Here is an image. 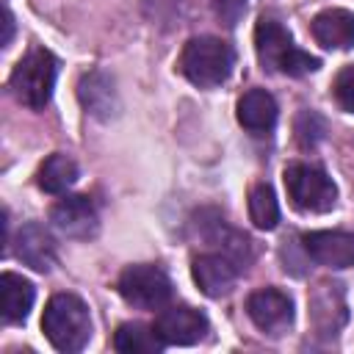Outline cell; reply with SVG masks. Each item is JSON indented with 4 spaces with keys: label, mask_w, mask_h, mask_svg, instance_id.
Wrapping results in <instances>:
<instances>
[{
    "label": "cell",
    "mask_w": 354,
    "mask_h": 354,
    "mask_svg": "<svg viewBox=\"0 0 354 354\" xmlns=\"http://www.w3.org/2000/svg\"><path fill=\"white\" fill-rule=\"evenodd\" d=\"M75 180H77V163L64 152H53L39 166V174H36L39 188L47 194H64Z\"/></svg>",
    "instance_id": "ac0fdd59"
},
{
    "label": "cell",
    "mask_w": 354,
    "mask_h": 354,
    "mask_svg": "<svg viewBox=\"0 0 354 354\" xmlns=\"http://www.w3.org/2000/svg\"><path fill=\"white\" fill-rule=\"evenodd\" d=\"M332 94L337 105L348 113H354V66H343L332 83Z\"/></svg>",
    "instance_id": "7402d4cb"
},
{
    "label": "cell",
    "mask_w": 354,
    "mask_h": 354,
    "mask_svg": "<svg viewBox=\"0 0 354 354\" xmlns=\"http://www.w3.org/2000/svg\"><path fill=\"white\" fill-rule=\"evenodd\" d=\"M41 329H44L47 340L53 343V348H58L64 354H75L91 337L88 307L75 293H55L44 307Z\"/></svg>",
    "instance_id": "7a4b0ae2"
},
{
    "label": "cell",
    "mask_w": 354,
    "mask_h": 354,
    "mask_svg": "<svg viewBox=\"0 0 354 354\" xmlns=\"http://www.w3.org/2000/svg\"><path fill=\"white\" fill-rule=\"evenodd\" d=\"M326 127H324V119L313 111H301L296 116V138L301 147H315L321 138H324Z\"/></svg>",
    "instance_id": "44dd1931"
},
{
    "label": "cell",
    "mask_w": 354,
    "mask_h": 354,
    "mask_svg": "<svg viewBox=\"0 0 354 354\" xmlns=\"http://www.w3.org/2000/svg\"><path fill=\"white\" fill-rule=\"evenodd\" d=\"M33 299H36V290L25 277L11 274V271L0 277V313L6 324L25 321L33 307Z\"/></svg>",
    "instance_id": "5bb4252c"
},
{
    "label": "cell",
    "mask_w": 354,
    "mask_h": 354,
    "mask_svg": "<svg viewBox=\"0 0 354 354\" xmlns=\"http://www.w3.org/2000/svg\"><path fill=\"white\" fill-rule=\"evenodd\" d=\"M155 332L166 346H194L205 337L207 318L188 304H177L155 318Z\"/></svg>",
    "instance_id": "52a82bcc"
},
{
    "label": "cell",
    "mask_w": 354,
    "mask_h": 354,
    "mask_svg": "<svg viewBox=\"0 0 354 354\" xmlns=\"http://www.w3.org/2000/svg\"><path fill=\"white\" fill-rule=\"evenodd\" d=\"M313 36L326 50L354 47V14L346 8H326L313 19Z\"/></svg>",
    "instance_id": "4fadbf2b"
},
{
    "label": "cell",
    "mask_w": 354,
    "mask_h": 354,
    "mask_svg": "<svg viewBox=\"0 0 354 354\" xmlns=\"http://www.w3.org/2000/svg\"><path fill=\"white\" fill-rule=\"evenodd\" d=\"M254 50L257 61L266 72H279L290 77H301L318 69V58L293 44V36L271 17H260L254 28Z\"/></svg>",
    "instance_id": "6da1fadb"
},
{
    "label": "cell",
    "mask_w": 354,
    "mask_h": 354,
    "mask_svg": "<svg viewBox=\"0 0 354 354\" xmlns=\"http://www.w3.org/2000/svg\"><path fill=\"white\" fill-rule=\"evenodd\" d=\"M238 122L254 133L263 136L277 124V102L266 88H252L238 100Z\"/></svg>",
    "instance_id": "9a60e30c"
},
{
    "label": "cell",
    "mask_w": 354,
    "mask_h": 354,
    "mask_svg": "<svg viewBox=\"0 0 354 354\" xmlns=\"http://www.w3.org/2000/svg\"><path fill=\"white\" fill-rule=\"evenodd\" d=\"M246 313L257 329L279 335L293 321V301L279 288H260L246 299Z\"/></svg>",
    "instance_id": "9c48e42d"
},
{
    "label": "cell",
    "mask_w": 354,
    "mask_h": 354,
    "mask_svg": "<svg viewBox=\"0 0 354 354\" xmlns=\"http://www.w3.org/2000/svg\"><path fill=\"white\" fill-rule=\"evenodd\" d=\"M310 310L315 324L324 332H335L340 326L337 318H346V304H343V290L337 282H321L318 290L310 299Z\"/></svg>",
    "instance_id": "e0dca14e"
},
{
    "label": "cell",
    "mask_w": 354,
    "mask_h": 354,
    "mask_svg": "<svg viewBox=\"0 0 354 354\" xmlns=\"http://www.w3.org/2000/svg\"><path fill=\"white\" fill-rule=\"evenodd\" d=\"M3 28H6V33H3V47H6L11 41V33H14V17L8 8H3Z\"/></svg>",
    "instance_id": "603a6c76"
},
{
    "label": "cell",
    "mask_w": 354,
    "mask_h": 354,
    "mask_svg": "<svg viewBox=\"0 0 354 354\" xmlns=\"http://www.w3.org/2000/svg\"><path fill=\"white\" fill-rule=\"evenodd\" d=\"M17 257L25 266H30L33 271L47 274L55 266V241H53V235L36 221L25 224L17 232Z\"/></svg>",
    "instance_id": "7c38bea8"
},
{
    "label": "cell",
    "mask_w": 354,
    "mask_h": 354,
    "mask_svg": "<svg viewBox=\"0 0 354 354\" xmlns=\"http://www.w3.org/2000/svg\"><path fill=\"white\" fill-rule=\"evenodd\" d=\"M194 282L210 299H221L232 290L238 268L227 254H199L194 260Z\"/></svg>",
    "instance_id": "8fae6325"
},
{
    "label": "cell",
    "mask_w": 354,
    "mask_h": 354,
    "mask_svg": "<svg viewBox=\"0 0 354 354\" xmlns=\"http://www.w3.org/2000/svg\"><path fill=\"white\" fill-rule=\"evenodd\" d=\"M232 64H235L232 47L216 36H196V39L185 41L180 61H177L185 80H191L199 88L221 86L230 77Z\"/></svg>",
    "instance_id": "3957f363"
},
{
    "label": "cell",
    "mask_w": 354,
    "mask_h": 354,
    "mask_svg": "<svg viewBox=\"0 0 354 354\" xmlns=\"http://www.w3.org/2000/svg\"><path fill=\"white\" fill-rule=\"evenodd\" d=\"M77 97H80L83 108L97 119H111L113 111H116L113 80L102 72H88L77 86Z\"/></svg>",
    "instance_id": "2e32d148"
},
{
    "label": "cell",
    "mask_w": 354,
    "mask_h": 354,
    "mask_svg": "<svg viewBox=\"0 0 354 354\" xmlns=\"http://www.w3.org/2000/svg\"><path fill=\"white\" fill-rule=\"evenodd\" d=\"M285 191L296 210L326 213L337 202V188L332 177L313 163H293L285 169Z\"/></svg>",
    "instance_id": "5b68a950"
},
{
    "label": "cell",
    "mask_w": 354,
    "mask_h": 354,
    "mask_svg": "<svg viewBox=\"0 0 354 354\" xmlns=\"http://www.w3.org/2000/svg\"><path fill=\"white\" fill-rule=\"evenodd\" d=\"M55 75H58L55 55L44 47H33L17 61L8 86H11V94L17 97V102H22L30 111H41L53 97Z\"/></svg>",
    "instance_id": "277c9868"
},
{
    "label": "cell",
    "mask_w": 354,
    "mask_h": 354,
    "mask_svg": "<svg viewBox=\"0 0 354 354\" xmlns=\"http://www.w3.org/2000/svg\"><path fill=\"white\" fill-rule=\"evenodd\" d=\"M116 288H119V296L138 310H158L171 299V279L166 277L163 268L149 263L127 266Z\"/></svg>",
    "instance_id": "8992f818"
},
{
    "label": "cell",
    "mask_w": 354,
    "mask_h": 354,
    "mask_svg": "<svg viewBox=\"0 0 354 354\" xmlns=\"http://www.w3.org/2000/svg\"><path fill=\"white\" fill-rule=\"evenodd\" d=\"M53 227L66 238H91L97 232V207L88 196H64L50 207Z\"/></svg>",
    "instance_id": "30bf717a"
},
{
    "label": "cell",
    "mask_w": 354,
    "mask_h": 354,
    "mask_svg": "<svg viewBox=\"0 0 354 354\" xmlns=\"http://www.w3.org/2000/svg\"><path fill=\"white\" fill-rule=\"evenodd\" d=\"M249 218L257 230H274L279 221V205L271 185L260 183L249 191Z\"/></svg>",
    "instance_id": "ffe728a7"
},
{
    "label": "cell",
    "mask_w": 354,
    "mask_h": 354,
    "mask_svg": "<svg viewBox=\"0 0 354 354\" xmlns=\"http://www.w3.org/2000/svg\"><path fill=\"white\" fill-rule=\"evenodd\" d=\"M301 249L310 260L326 268L354 266V235L343 230H315L301 235Z\"/></svg>",
    "instance_id": "ba28073f"
},
{
    "label": "cell",
    "mask_w": 354,
    "mask_h": 354,
    "mask_svg": "<svg viewBox=\"0 0 354 354\" xmlns=\"http://www.w3.org/2000/svg\"><path fill=\"white\" fill-rule=\"evenodd\" d=\"M163 340L158 337L155 326H144V324H122L113 335V348L122 354H158L163 351Z\"/></svg>",
    "instance_id": "d6986e66"
}]
</instances>
